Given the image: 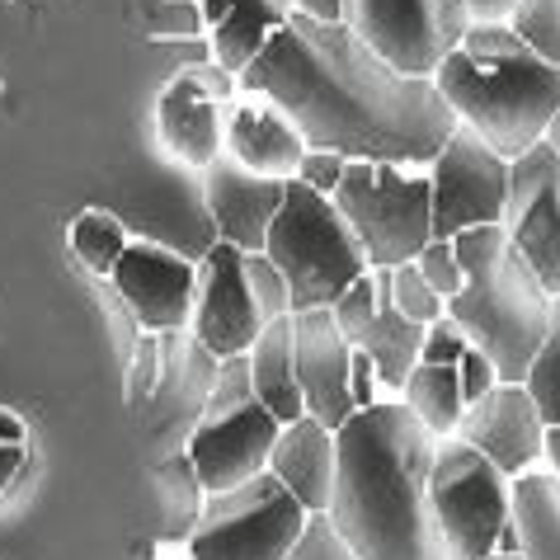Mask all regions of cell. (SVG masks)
Returning <instances> with one entry per match:
<instances>
[{"label": "cell", "mask_w": 560, "mask_h": 560, "mask_svg": "<svg viewBox=\"0 0 560 560\" xmlns=\"http://www.w3.org/2000/svg\"><path fill=\"white\" fill-rule=\"evenodd\" d=\"M349 386H353V406L358 410H368V406H377V392H382V382H377V363L363 353V349H353V377H349Z\"/></svg>", "instance_id": "cell-40"}, {"label": "cell", "mask_w": 560, "mask_h": 560, "mask_svg": "<svg viewBox=\"0 0 560 560\" xmlns=\"http://www.w3.org/2000/svg\"><path fill=\"white\" fill-rule=\"evenodd\" d=\"M226 155H236L245 170H255L264 179H298L306 137L292 128L283 108L255 95L226 114Z\"/></svg>", "instance_id": "cell-19"}, {"label": "cell", "mask_w": 560, "mask_h": 560, "mask_svg": "<svg viewBox=\"0 0 560 560\" xmlns=\"http://www.w3.org/2000/svg\"><path fill=\"white\" fill-rule=\"evenodd\" d=\"M429 500L439 518L447 560H486L513 518V480L480 447L462 439H439L429 476Z\"/></svg>", "instance_id": "cell-7"}, {"label": "cell", "mask_w": 560, "mask_h": 560, "mask_svg": "<svg viewBox=\"0 0 560 560\" xmlns=\"http://www.w3.org/2000/svg\"><path fill=\"white\" fill-rule=\"evenodd\" d=\"M419 264V273H424V283L439 292L443 302H453L462 283H466V273H462V259H457V245L453 241H429L424 245V255L415 259Z\"/></svg>", "instance_id": "cell-33"}, {"label": "cell", "mask_w": 560, "mask_h": 560, "mask_svg": "<svg viewBox=\"0 0 560 560\" xmlns=\"http://www.w3.org/2000/svg\"><path fill=\"white\" fill-rule=\"evenodd\" d=\"M345 24L386 67L433 81L447 52L462 48L471 10L466 0H345Z\"/></svg>", "instance_id": "cell-9"}, {"label": "cell", "mask_w": 560, "mask_h": 560, "mask_svg": "<svg viewBox=\"0 0 560 560\" xmlns=\"http://www.w3.org/2000/svg\"><path fill=\"white\" fill-rule=\"evenodd\" d=\"M345 170H349L345 155H335V151H311V147H306L302 165H298V179L311 184V189H320V194H335L339 179H345Z\"/></svg>", "instance_id": "cell-38"}, {"label": "cell", "mask_w": 560, "mask_h": 560, "mask_svg": "<svg viewBox=\"0 0 560 560\" xmlns=\"http://www.w3.org/2000/svg\"><path fill=\"white\" fill-rule=\"evenodd\" d=\"M250 372H255V392L283 424L306 415V400L298 392V363H292V316H278L259 330L250 349Z\"/></svg>", "instance_id": "cell-23"}, {"label": "cell", "mask_w": 560, "mask_h": 560, "mask_svg": "<svg viewBox=\"0 0 560 560\" xmlns=\"http://www.w3.org/2000/svg\"><path fill=\"white\" fill-rule=\"evenodd\" d=\"M122 250H128V231H122L114 212L90 208L71 222V255L85 264L90 278H114Z\"/></svg>", "instance_id": "cell-26"}, {"label": "cell", "mask_w": 560, "mask_h": 560, "mask_svg": "<svg viewBox=\"0 0 560 560\" xmlns=\"http://www.w3.org/2000/svg\"><path fill=\"white\" fill-rule=\"evenodd\" d=\"M453 245L466 283L447 302V316L466 330L471 349L490 358L500 382H523L547 345L556 298L518 255L504 226H471Z\"/></svg>", "instance_id": "cell-4"}, {"label": "cell", "mask_w": 560, "mask_h": 560, "mask_svg": "<svg viewBox=\"0 0 560 560\" xmlns=\"http://www.w3.org/2000/svg\"><path fill=\"white\" fill-rule=\"evenodd\" d=\"M28 462V433H24V419L0 410V494L14 486V476L24 471Z\"/></svg>", "instance_id": "cell-35"}, {"label": "cell", "mask_w": 560, "mask_h": 560, "mask_svg": "<svg viewBox=\"0 0 560 560\" xmlns=\"http://www.w3.org/2000/svg\"><path fill=\"white\" fill-rule=\"evenodd\" d=\"M509 165L486 137L457 122L443 151L429 161L433 241H457L471 226H500L509 203Z\"/></svg>", "instance_id": "cell-10"}, {"label": "cell", "mask_w": 560, "mask_h": 560, "mask_svg": "<svg viewBox=\"0 0 560 560\" xmlns=\"http://www.w3.org/2000/svg\"><path fill=\"white\" fill-rule=\"evenodd\" d=\"M523 386L533 392L541 419H547V429L560 424V298L551 302V330H547V345H541V353L533 358V368H527Z\"/></svg>", "instance_id": "cell-27"}, {"label": "cell", "mask_w": 560, "mask_h": 560, "mask_svg": "<svg viewBox=\"0 0 560 560\" xmlns=\"http://www.w3.org/2000/svg\"><path fill=\"white\" fill-rule=\"evenodd\" d=\"M518 5H523V0H466L471 24H509Z\"/></svg>", "instance_id": "cell-41"}, {"label": "cell", "mask_w": 560, "mask_h": 560, "mask_svg": "<svg viewBox=\"0 0 560 560\" xmlns=\"http://www.w3.org/2000/svg\"><path fill=\"white\" fill-rule=\"evenodd\" d=\"M500 226L551 298H560V151L551 142H537L509 165V203Z\"/></svg>", "instance_id": "cell-11"}, {"label": "cell", "mask_w": 560, "mask_h": 560, "mask_svg": "<svg viewBox=\"0 0 560 560\" xmlns=\"http://www.w3.org/2000/svg\"><path fill=\"white\" fill-rule=\"evenodd\" d=\"M400 400H406V406L419 419H424L429 433H439V439H453L457 419L466 410L457 363H415L406 386H400Z\"/></svg>", "instance_id": "cell-24"}, {"label": "cell", "mask_w": 560, "mask_h": 560, "mask_svg": "<svg viewBox=\"0 0 560 560\" xmlns=\"http://www.w3.org/2000/svg\"><path fill=\"white\" fill-rule=\"evenodd\" d=\"M466 349H471L466 330H462L453 316H443V320H433L429 330H424V349H419V363H462Z\"/></svg>", "instance_id": "cell-37"}, {"label": "cell", "mask_w": 560, "mask_h": 560, "mask_svg": "<svg viewBox=\"0 0 560 560\" xmlns=\"http://www.w3.org/2000/svg\"><path fill=\"white\" fill-rule=\"evenodd\" d=\"M155 494H161V533L165 537H184L198 527L203 518V504H208V490L198 480V466L189 453H175V457H161L155 462Z\"/></svg>", "instance_id": "cell-25"}, {"label": "cell", "mask_w": 560, "mask_h": 560, "mask_svg": "<svg viewBox=\"0 0 560 560\" xmlns=\"http://www.w3.org/2000/svg\"><path fill=\"white\" fill-rule=\"evenodd\" d=\"M269 471L298 494L306 513H330L335 500V476H339V453H335V429L320 419H292L283 424L269 457Z\"/></svg>", "instance_id": "cell-20"}, {"label": "cell", "mask_w": 560, "mask_h": 560, "mask_svg": "<svg viewBox=\"0 0 560 560\" xmlns=\"http://www.w3.org/2000/svg\"><path fill=\"white\" fill-rule=\"evenodd\" d=\"M245 278H250V292L264 311V320H278V316H292V292H288V278L278 273V264L269 255H245Z\"/></svg>", "instance_id": "cell-32"}, {"label": "cell", "mask_w": 560, "mask_h": 560, "mask_svg": "<svg viewBox=\"0 0 560 560\" xmlns=\"http://www.w3.org/2000/svg\"><path fill=\"white\" fill-rule=\"evenodd\" d=\"M439 95L453 104L457 122L518 161L547 142L560 114V67L541 61L509 24H471L457 52L433 71Z\"/></svg>", "instance_id": "cell-3"}, {"label": "cell", "mask_w": 560, "mask_h": 560, "mask_svg": "<svg viewBox=\"0 0 560 560\" xmlns=\"http://www.w3.org/2000/svg\"><path fill=\"white\" fill-rule=\"evenodd\" d=\"M377 278V316L363 335L353 339V349H363L372 363H377V382L386 400H400V386H406L410 368L419 363V349H424V330L429 325H419L410 316H400L396 302H392V269H372Z\"/></svg>", "instance_id": "cell-21"}, {"label": "cell", "mask_w": 560, "mask_h": 560, "mask_svg": "<svg viewBox=\"0 0 560 560\" xmlns=\"http://www.w3.org/2000/svg\"><path fill=\"white\" fill-rule=\"evenodd\" d=\"M203 198L217 222V236L226 245H236L245 255H259L269 241V226L278 208L288 198V179H264L255 170H245L236 155H217L203 170Z\"/></svg>", "instance_id": "cell-18"}, {"label": "cell", "mask_w": 560, "mask_h": 560, "mask_svg": "<svg viewBox=\"0 0 560 560\" xmlns=\"http://www.w3.org/2000/svg\"><path fill=\"white\" fill-rule=\"evenodd\" d=\"M264 325L269 320H264L250 278H245V250L217 241L198 264V302L189 316V335L212 358H241L255 349Z\"/></svg>", "instance_id": "cell-13"}, {"label": "cell", "mask_w": 560, "mask_h": 560, "mask_svg": "<svg viewBox=\"0 0 560 560\" xmlns=\"http://www.w3.org/2000/svg\"><path fill=\"white\" fill-rule=\"evenodd\" d=\"M298 14H311V20L325 24H345V0H288Z\"/></svg>", "instance_id": "cell-42"}, {"label": "cell", "mask_w": 560, "mask_h": 560, "mask_svg": "<svg viewBox=\"0 0 560 560\" xmlns=\"http://www.w3.org/2000/svg\"><path fill=\"white\" fill-rule=\"evenodd\" d=\"M311 513L273 471L226 494H208L189 533V560H288Z\"/></svg>", "instance_id": "cell-8"}, {"label": "cell", "mask_w": 560, "mask_h": 560, "mask_svg": "<svg viewBox=\"0 0 560 560\" xmlns=\"http://www.w3.org/2000/svg\"><path fill=\"white\" fill-rule=\"evenodd\" d=\"M457 377H462V400L471 406V400H480L494 382H500V372H494V363L480 349H466L462 363H457Z\"/></svg>", "instance_id": "cell-39"}, {"label": "cell", "mask_w": 560, "mask_h": 560, "mask_svg": "<svg viewBox=\"0 0 560 560\" xmlns=\"http://www.w3.org/2000/svg\"><path fill=\"white\" fill-rule=\"evenodd\" d=\"M288 560H358V551L349 547V537L335 527L330 513H311L302 537L292 541Z\"/></svg>", "instance_id": "cell-31"}, {"label": "cell", "mask_w": 560, "mask_h": 560, "mask_svg": "<svg viewBox=\"0 0 560 560\" xmlns=\"http://www.w3.org/2000/svg\"><path fill=\"white\" fill-rule=\"evenodd\" d=\"M264 255L288 278L292 311L335 306L358 278L372 273L363 245L345 222V212L335 208V198L302 179H288V198L269 226Z\"/></svg>", "instance_id": "cell-5"}, {"label": "cell", "mask_w": 560, "mask_h": 560, "mask_svg": "<svg viewBox=\"0 0 560 560\" xmlns=\"http://www.w3.org/2000/svg\"><path fill=\"white\" fill-rule=\"evenodd\" d=\"M292 20L288 0H231L226 20L208 28L212 34V61L226 67L231 75H241L250 61L269 48V38Z\"/></svg>", "instance_id": "cell-22"}, {"label": "cell", "mask_w": 560, "mask_h": 560, "mask_svg": "<svg viewBox=\"0 0 560 560\" xmlns=\"http://www.w3.org/2000/svg\"><path fill=\"white\" fill-rule=\"evenodd\" d=\"M509 28H513V34H518L541 61L560 67V0H523V5L513 10Z\"/></svg>", "instance_id": "cell-28"}, {"label": "cell", "mask_w": 560, "mask_h": 560, "mask_svg": "<svg viewBox=\"0 0 560 560\" xmlns=\"http://www.w3.org/2000/svg\"><path fill=\"white\" fill-rule=\"evenodd\" d=\"M108 283L128 302L142 330H155V335L189 330V316L198 302V264H189L184 255L165 250L155 241H128V250H122Z\"/></svg>", "instance_id": "cell-16"}, {"label": "cell", "mask_w": 560, "mask_h": 560, "mask_svg": "<svg viewBox=\"0 0 560 560\" xmlns=\"http://www.w3.org/2000/svg\"><path fill=\"white\" fill-rule=\"evenodd\" d=\"M203 5L198 0H165L161 10L151 14V34L155 38H194L203 34Z\"/></svg>", "instance_id": "cell-36"}, {"label": "cell", "mask_w": 560, "mask_h": 560, "mask_svg": "<svg viewBox=\"0 0 560 560\" xmlns=\"http://www.w3.org/2000/svg\"><path fill=\"white\" fill-rule=\"evenodd\" d=\"M486 560H527V556L523 551H490Z\"/></svg>", "instance_id": "cell-44"}, {"label": "cell", "mask_w": 560, "mask_h": 560, "mask_svg": "<svg viewBox=\"0 0 560 560\" xmlns=\"http://www.w3.org/2000/svg\"><path fill=\"white\" fill-rule=\"evenodd\" d=\"M392 302L400 316H410L419 325H433L447 316V302L424 283V273H419V264H400V269H392Z\"/></svg>", "instance_id": "cell-30"}, {"label": "cell", "mask_w": 560, "mask_h": 560, "mask_svg": "<svg viewBox=\"0 0 560 560\" xmlns=\"http://www.w3.org/2000/svg\"><path fill=\"white\" fill-rule=\"evenodd\" d=\"M278 433H283V419L264 400H250V406L226 410V415H203L184 453L194 457L198 480H203L208 494H226L269 471Z\"/></svg>", "instance_id": "cell-14"}, {"label": "cell", "mask_w": 560, "mask_h": 560, "mask_svg": "<svg viewBox=\"0 0 560 560\" xmlns=\"http://www.w3.org/2000/svg\"><path fill=\"white\" fill-rule=\"evenodd\" d=\"M453 439L480 447L509 480H518L547 457V419L523 382H494L462 410Z\"/></svg>", "instance_id": "cell-15"}, {"label": "cell", "mask_w": 560, "mask_h": 560, "mask_svg": "<svg viewBox=\"0 0 560 560\" xmlns=\"http://www.w3.org/2000/svg\"><path fill=\"white\" fill-rule=\"evenodd\" d=\"M345 212L372 269H400L424 255L433 241V184L429 170L396 161H349L330 194Z\"/></svg>", "instance_id": "cell-6"}, {"label": "cell", "mask_w": 560, "mask_h": 560, "mask_svg": "<svg viewBox=\"0 0 560 560\" xmlns=\"http://www.w3.org/2000/svg\"><path fill=\"white\" fill-rule=\"evenodd\" d=\"M547 142L560 151V114H556V122H551V132H547Z\"/></svg>", "instance_id": "cell-45"}, {"label": "cell", "mask_w": 560, "mask_h": 560, "mask_svg": "<svg viewBox=\"0 0 560 560\" xmlns=\"http://www.w3.org/2000/svg\"><path fill=\"white\" fill-rule=\"evenodd\" d=\"M330 311H335V325L345 330V339L353 345V339L372 325V316H377V278L363 273V278H358V283H353V288H349L345 298H339Z\"/></svg>", "instance_id": "cell-34"}, {"label": "cell", "mask_w": 560, "mask_h": 560, "mask_svg": "<svg viewBox=\"0 0 560 560\" xmlns=\"http://www.w3.org/2000/svg\"><path fill=\"white\" fill-rule=\"evenodd\" d=\"M541 462H547V466H551V476L560 480V424L547 429V457H541Z\"/></svg>", "instance_id": "cell-43"}, {"label": "cell", "mask_w": 560, "mask_h": 560, "mask_svg": "<svg viewBox=\"0 0 560 560\" xmlns=\"http://www.w3.org/2000/svg\"><path fill=\"white\" fill-rule=\"evenodd\" d=\"M236 81L283 108L311 151H335L345 161L429 165L457 128L453 104L433 81L386 67L349 24L298 10Z\"/></svg>", "instance_id": "cell-1"}, {"label": "cell", "mask_w": 560, "mask_h": 560, "mask_svg": "<svg viewBox=\"0 0 560 560\" xmlns=\"http://www.w3.org/2000/svg\"><path fill=\"white\" fill-rule=\"evenodd\" d=\"M241 81L226 67H194L179 81H170L155 100V137L161 147L175 155L179 165L208 170L217 155L226 151V114L222 100H231V90Z\"/></svg>", "instance_id": "cell-12"}, {"label": "cell", "mask_w": 560, "mask_h": 560, "mask_svg": "<svg viewBox=\"0 0 560 560\" xmlns=\"http://www.w3.org/2000/svg\"><path fill=\"white\" fill-rule=\"evenodd\" d=\"M122 372H128V406L147 410L151 396H155V386H161V372H165V339L155 330H142Z\"/></svg>", "instance_id": "cell-29"}, {"label": "cell", "mask_w": 560, "mask_h": 560, "mask_svg": "<svg viewBox=\"0 0 560 560\" xmlns=\"http://www.w3.org/2000/svg\"><path fill=\"white\" fill-rule=\"evenodd\" d=\"M292 363H298V392L306 415L325 429H345L353 406V345L335 325V311H292Z\"/></svg>", "instance_id": "cell-17"}, {"label": "cell", "mask_w": 560, "mask_h": 560, "mask_svg": "<svg viewBox=\"0 0 560 560\" xmlns=\"http://www.w3.org/2000/svg\"><path fill=\"white\" fill-rule=\"evenodd\" d=\"M335 453L330 518L358 560H447L429 500L439 433H429L406 400L353 410L335 433Z\"/></svg>", "instance_id": "cell-2"}]
</instances>
